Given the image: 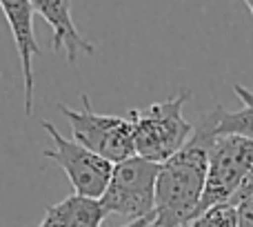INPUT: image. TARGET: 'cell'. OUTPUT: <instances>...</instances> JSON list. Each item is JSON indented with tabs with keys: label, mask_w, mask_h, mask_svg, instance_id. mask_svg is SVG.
<instances>
[{
	"label": "cell",
	"mask_w": 253,
	"mask_h": 227,
	"mask_svg": "<svg viewBox=\"0 0 253 227\" xmlns=\"http://www.w3.org/2000/svg\"><path fill=\"white\" fill-rule=\"evenodd\" d=\"M209 140L193 127L191 138L180 152L165 161L156 180V223L187 227L198 216L209 170Z\"/></svg>",
	"instance_id": "cell-1"
},
{
	"label": "cell",
	"mask_w": 253,
	"mask_h": 227,
	"mask_svg": "<svg viewBox=\"0 0 253 227\" xmlns=\"http://www.w3.org/2000/svg\"><path fill=\"white\" fill-rule=\"evenodd\" d=\"M191 98V92L184 89L178 96L153 103L147 110H131L129 122L133 129L135 156L162 165L175 152L187 145L193 134V125L184 120L182 110Z\"/></svg>",
	"instance_id": "cell-2"
},
{
	"label": "cell",
	"mask_w": 253,
	"mask_h": 227,
	"mask_svg": "<svg viewBox=\"0 0 253 227\" xmlns=\"http://www.w3.org/2000/svg\"><path fill=\"white\" fill-rule=\"evenodd\" d=\"M160 165L131 156L116 163L109 185L100 196L105 214L123 216L126 223L156 214V180Z\"/></svg>",
	"instance_id": "cell-3"
},
{
	"label": "cell",
	"mask_w": 253,
	"mask_h": 227,
	"mask_svg": "<svg viewBox=\"0 0 253 227\" xmlns=\"http://www.w3.org/2000/svg\"><path fill=\"white\" fill-rule=\"evenodd\" d=\"M80 98H83V112H76L67 107L65 103H58V110L69 120L76 143H80L89 152L109 161L111 165L135 156L133 129H131L129 118L96 114L91 110L87 94H83Z\"/></svg>",
	"instance_id": "cell-4"
},
{
	"label": "cell",
	"mask_w": 253,
	"mask_h": 227,
	"mask_svg": "<svg viewBox=\"0 0 253 227\" xmlns=\"http://www.w3.org/2000/svg\"><path fill=\"white\" fill-rule=\"evenodd\" d=\"M40 127L51 138V147L44 149L42 156L53 161L65 171L71 187H74V194L100 201V196L109 185L114 165L105 158H100L98 154L89 152L87 147L76 143L74 138H65L49 120H42Z\"/></svg>",
	"instance_id": "cell-5"
},
{
	"label": "cell",
	"mask_w": 253,
	"mask_h": 227,
	"mask_svg": "<svg viewBox=\"0 0 253 227\" xmlns=\"http://www.w3.org/2000/svg\"><path fill=\"white\" fill-rule=\"evenodd\" d=\"M253 167V140L245 136H220L209 147V170H207L205 194L200 212L211 205L231 203L247 171Z\"/></svg>",
	"instance_id": "cell-6"
},
{
	"label": "cell",
	"mask_w": 253,
	"mask_h": 227,
	"mask_svg": "<svg viewBox=\"0 0 253 227\" xmlns=\"http://www.w3.org/2000/svg\"><path fill=\"white\" fill-rule=\"evenodd\" d=\"M0 11L9 25V31L16 43V52L20 58V76H22V92H25V114H34V62L40 56V47L34 31V7L29 0H0Z\"/></svg>",
	"instance_id": "cell-7"
},
{
	"label": "cell",
	"mask_w": 253,
	"mask_h": 227,
	"mask_svg": "<svg viewBox=\"0 0 253 227\" xmlns=\"http://www.w3.org/2000/svg\"><path fill=\"white\" fill-rule=\"evenodd\" d=\"M36 13L51 27V49L65 54L67 62H76L80 54H93V45L78 31L71 13V0H29Z\"/></svg>",
	"instance_id": "cell-8"
},
{
	"label": "cell",
	"mask_w": 253,
	"mask_h": 227,
	"mask_svg": "<svg viewBox=\"0 0 253 227\" xmlns=\"http://www.w3.org/2000/svg\"><path fill=\"white\" fill-rule=\"evenodd\" d=\"M233 92L240 96L242 110L227 112L222 105H215V110L196 125L198 131L207 136V138L215 140L220 136H245L253 140V94L242 85H233Z\"/></svg>",
	"instance_id": "cell-9"
},
{
	"label": "cell",
	"mask_w": 253,
	"mask_h": 227,
	"mask_svg": "<svg viewBox=\"0 0 253 227\" xmlns=\"http://www.w3.org/2000/svg\"><path fill=\"white\" fill-rule=\"evenodd\" d=\"M105 216L100 201L71 194L65 201L49 205L38 227H100Z\"/></svg>",
	"instance_id": "cell-10"
},
{
	"label": "cell",
	"mask_w": 253,
	"mask_h": 227,
	"mask_svg": "<svg viewBox=\"0 0 253 227\" xmlns=\"http://www.w3.org/2000/svg\"><path fill=\"white\" fill-rule=\"evenodd\" d=\"M189 227H238V210L233 203L211 205L196 216Z\"/></svg>",
	"instance_id": "cell-11"
},
{
	"label": "cell",
	"mask_w": 253,
	"mask_h": 227,
	"mask_svg": "<svg viewBox=\"0 0 253 227\" xmlns=\"http://www.w3.org/2000/svg\"><path fill=\"white\" fill-rule=\"evenodd\" d=\"M238 210V227H253V196L245 198L236 205Z\"/></svg>",
	"instance_id": "cell-12"
},
{
	"label": "cell",
	"mask_w": 253,
	"mask_h": 227,
	"mask_svg": "<svg viewBox=\"0 0 253 227\" xmlns=\"http://www.w3.org/2000/svg\"><path fill=\"white\" fill-rule=\"evenodd\" d=\"M253 196V167L249 171H247V176H245V180L240 183V187H238V192H236V196H233V205H238L240 201H245V198H249Z\"/></svg>",
	"instance_id": "cell-13"
},
{
	"label": "cell",
	"mask_w": 253,
	"mask_h": 227,
	"mask_svg": "<svg viewBox=\"0 0 253 227\" xmlns=\"http://www.w3.org/2000/svg\"><path fill=\"white\" fill-rule=\"evenodd\" d=\"M156 219V214H151V216H144V219H138V221H131V223H126L123 227H147L151 221Z\"/></svg>",
	"instance_id": "cell-14"
},
{
	"label": "cell",
	"mask_w": 253,
	"mask_h": 227,
	"mask_svg": "<svg viewBox=\"0 0 253 227\" xmlns=\"http://www.w3.org/2000/svg\"><path fill=\"white\" fill-rule=\"evenodd\" d=\"M245 4H247V9L251 11V18H253V0H245Z\"/></svg>",
	"instance_id": "cell-15"
},
{
	"label": "cell",
	"mask_w": 253,
	"mask_h": 227,
	"mask_svg": "<svg viewBox=\"0 0 253 227\" xmlns=\"http://www.w3.org/2000/svg\"><path fill=\"white\" fill-rule=\"evenodd\" d=\"M147 227H162V225H158V223H156V221H151V223H149Z\"/></svg>",
	"instance_id": "cell-16"
}]
</instances>
